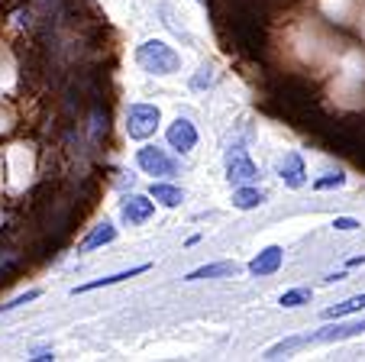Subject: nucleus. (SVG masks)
<instances>
[{
  "label": "nucleus",
  "mask_w": 365,
  "mask_h": 362,
  "mask_svg": "<svg viewBox=\"0 0 365 362\" xmlns=\"http://www.w3.org/2000/svg\"><path fill=\"white\" fill-rule=\"evenodd\" d=\"M136 65L149 75H175L181 71V55L162 39H145L136 49Z\"/></svg>",
  "instance_id": "1"
},
{
  "label": "nucleus",
  "mask_w": 365,
  "mask_h": 362,
  "mask_svg": "<svg viewBox=\"0 0 365 362\" xmlns=\"http://www.w3.org/2000/svg\"><path fill=\"white\" fill-rule=\"evenodd\" d=\"M223 169H227V181L233 188L255 185V181H259V165L249 159V152H246V146H242V143L230 146L227 159H223Z\"/></svg>",
  "instance_id": "2"
},
{
  "label": "nucleus",
  "mask_w": 365,
  "mask_h": 362,
  "mask_svg": "<svg viewBox=\"0 0 365 362\" xmlns=\"http://www.w3.org/2000/svg\"><path fill=\"white\" fill-rule=\"evenodd\" d=\"M162 114L155 104H133L126 110V136L130 139H149L152 133L159 130Z\"/></svg>",
  "instance_id": "3"
},
{
  "label": "nucleus",
  "mask_w": 365,
  "mask_h": 362,
  "mask_svg": "<svg viewBox=\"0 0 365 362\" xmlns=\"http://www.w3.org/2000/svg\"><path fill=\"white\" fill-rule=\"evenodd\" d=\"M136 165L152 178H175L178 175V162L159 146H143L136 149Z\"/></svg>",
  "instance_id": "4"
},
{
  "label": "nucleus",
  "mask_w": 365,
  "mask_h": 362,
  "mask_svg": "<svg viewBox=\"0 0 365 362\" xmlns=\"http://www.w3.org/2000/svg\"><path fill=\"white\" fill-rule=\"evenodd\" d=\"M365 333V317L362 321H352V323H330V327H320L317 333H307L304 343H343V340H352V336H362Z\"/></svg>",
  "instance_id": "5"
},
{
  "label": "nucleus",
  "mask_w": 365,
  "mask_h": 362,
  "mask_svg": "<svg viewBox=\"0 0 365 362\" xmlns=\"http://www.w3.org/2000/svg\"><path fill=\"white\" fill-rule=\"evenodd\" d=\"M165 139H168V146H172L178 156H187V152L197 146V126H194L187 116H178V120L165 130Z\"/></svg>",
  "instance_id": "6"
},
{
  "label": "nucleus",
  "mask_w": 365,
  "mask_h": 362,
  "mask_svg": "<svg viewBox=\"0 0 365 362\" xmlns=\"http://www.w3.org/2000/svg\"><path fill=\"white\" fill-rule=\"evenodd\" d=\"M152 213H155V201H152L149 194H130V198L123 201V207H120V217H123L130 226L149 223Z\"/></svg>",
  "instance_id": "7"
},
{
  "label": "nucleus",
  "mask_w": 365,
  "mask_h": 362,
  "mask_svg": "<svg viewBox=\"0 0 365 362\" xmlns=\"http://www.w3.org/2000/svg\"><path fill=\"white\" fill-rule=\"evenodd\" d=\"M278 178L284 181V188H304V181H307L304 159L297 152H284L282 162H278Z\"/></svg>",
  "instance_id": "8"
},
{
  "label": "nucleus",
  "mask_w": 365,
  "mask_h": 362,
  "mask_svg": "<svg viewBox=\"0 0 365 362\" xmlns=\"http://www.w3.org/2000/svg\"><path fill=\"white\" fill-rule=\"evenodd\" d=\"M282 262H284V249L282 246H265L262 253L249 262V272L259 275V278H265V275H275L278 268H282Z\"/></svg>",
  "instance_id": "9"
},
{
  "label": "nucleus",
  "mask_w": 365,
  "mask_h": 362,
  "mask_svg": "<svg viewBox=\"0 0 365 362\" xmlns=\"http://www.w3.org/2000/svg\"><path fill=\"white\" fill-rule=\"evenodd\" d=\"M143 272H149V262H143V266H133L130 272H117V275H107V278H94V281H88V285H78V288H71V294H88V291H97V288L123 285V281L136 278V275H143Z\"/></svg>",
  "instance_id": "10"
},
{
  "label": "nucleus",
  "mask_w": 365,
  "mask_h": 362,
  "mask_svg": "<svg viewBox=\"0 0 365 362\" xmlns=\"http://www.w3.org/2000/svg\"><path fill=\"white\" fill-rule=\"evenodd\" d=\"M113 239H117V226H113V223H107V220H103V223H97L94 230H91L88 236L81 239V246H78V253H91V249L110 246Z\"/></svg>",
  "instance_id": "11"
},
{
  "label": "nucleus",
  "mask_w": 365,
  "mask_h": 362,
  "mask_svg": "<svg viewBox=\"0 0 365 362\" xmlns=\"http://www.w3.org/2000/svg\"><path fill=\"white\" fill-rule=\"evenodd\" d=\"M240 275V266L236 262H210V266H200L194 272L185 275V281H204V278H233Z\"/></svg>",
  "instance_id": "12"
},
{
  "label": "nucleus",
  "mask_w": 365,
  "mask_h": 362,
  "mask_svg": "<svg viewBox=\"0 0 365 362\" xmlns=\"http://www.w3.org/2000/svg\"><path fill=\"white\" fill-rule=\"evenodd\" d=\"M149 198L159 201L162 207H178L181 201H185V191H181V188H175V185H168V181H152Z\"/></svg>",
  "instance_id": "13"
},
{
  "label": "nucleus",
  "mask_w": 365,
  "mask_h": 362,
  "mask_svg": "<svg viewBox=\"0 0 365 362\" xmlns=\"http://www.w3.org/2000/svg\"><path fill=\"white\" fill-rule=\"evenodd\" d=\"M262 204H265V194L259 191V188H252V185L233 188V207L236 211H255V207H262Z\"/></svg>",
  "instance_id": "14"
},
{
  "label": "nucleus",
  "mask_w": 365,
  "mask_h": 362,
  "mask_svg": "<svg viewBox=\"0 0 365 362\" xmlns=\"http://www.w3.org/2000/svg\"><path fill=\"white\" fill-rule=\"evenodd\" d=\"M359 311H365V294H356V298L343 301V304H336V308H327L324 311V321H343V317L359 314Z\"/></svg>",
  "instance_id": "15"
},
{
  "label": "nucleus",
  "mask_w": 365,
  "mask_h": 362,
  "mask_svg": "<svg viewBox=\"0 0 365 362\" xmlns=\"http://www.w3.org/2000/svg\"><path fill=\"white\" fill-rule=\"evenodd\" d=\"M155 10H159V16H162V23H165V29H172V33L178 36V39L185 42V46H194V36L187 33V29L181 26L178 20H175V14H172V4H165V0H162V4H159V7H155Z\"/></svg>",
  "instance_id": "16"
},
{
  "label": "nucleus",
  "mask_w": 365,
  "mask_h": 362,
  "mask_svg": "<svg viewBox=\"0 0 365 362\" xmlns=\"http://www.w3.org/2000/svg\"><path fill=\"white\" fill-rule=\"evenodd\" d=\"M301 346H307V343H304V336H288V340H278L275 346L265 349L262 359H282V356L294 353V349H301Z\"/></svg>",
  "instance_id": "17"
},
{
  "label": "nucleus",
  "mask_w": 365,
  "mask_h": 362,
  "mask_svg": "<svg viewBox=\"0 0 365 362\" xmlns=\"http://www.w3.org/2000/svg\"><path fill=\"white\" fill-rule=\"evenodd\" d=\"M310 288H291V291H284L282 298H278V304H282V308H301V304H307L310 301Z\"/></svg>",
  "instance_id": "18"
},
{
  "label": "nucleus",
  "mask_w": 365,
  "mask_h": 362,
  "mask_svg": "<svg viewBox=\"0 0 365 362\" xmlns=\"http://www.w3.org/2000/svg\"><path fill=\"white\" fill-rule=\"evenodd\" d=\"M39 288H29L26 294H16V298H10L7 304H0V314H10V311H16V308H23V304H29V301H36L39 298Z\"/></svg>",
  "instance_id": "19"
},
{
  "label": "nucleus",
  "mask_w": 365,
  "mask_h": 362,
  "mask_svg": "<svg viewBox=\"0 0 365 362\" xmlns=\"http://www.w3.org/2000/svg\"><path fill=\"white\" fill-rule=\"evenodd\" d=\"M343 185H346L343 171H330V175H324V178L314 181V191H330V188H343Z\"/></svg>",
  "instance_id": "20"
},
{
  "label": "nucleus",
  "mask_w": 365,
  "mask_h": 362,
  "mask_svg": "<svg viewBox=\"0 0 365 362\" xmlns=\"http://www.w3.org/2000/svg\"><path fill=\"white\" fill-rule=\"evenodd\" d=\"M214 81H217L214 69H210V65H204V69H197V75H194L191 88H194V91H204V88H210V84H214Z\"/></svg>",
  "instance_id": "21"
},
{
  "label": "nucleus",
  "mask_w": 365,
  "mask_h": 362,
  "mask_svg": "<svg viewBox=\"0 0 365 362\" xmlns=\"http://www.w3.org/2000/svg\"><path fill=\"white\" fill-rule=\"evenodd\" d=\"M359 226L362 223H359L356 217H336L333 220V230H359Z\"/></svg>",
  "instance_id": "22"
},
{
  "label": "nucleus",
  "mask_w": 365,
  "mask_h": 362,
  "mask_svg": "<svg viewBox=\"0 0 365 362\" xmlns=\"http://www.w3.org/2000/svg\"><path fill=\"white\" fill-rule=\"evenodd\" d=\"M29 359H36V362H52V359H56V353H52V349H36Z\"/></svg>",
  "instance_id": "23"
},
{
  "label": "nucleus",
  "mask_w": 365,
  "mask_h": 362,
  "mask_svg": "<svg viewBox=\"0 0 365 362\" xmlns=\"http://www.w3.org/2000/svg\"><path fill=\"white\" fill-rule=\"evenodd\" d=\"M346 266H349V268H356V266H365V256H356V259H349V262H346Z\"/></svg>",
  "instance_id": "24"
},
{
  "label": "nucleus",
  "mask_w": 365,
  "mask_h": 362,
  "mask_svg": "<svg viewBox=\"0 0 365 362\" xmlns=\"http://www.w3.org/2000/svg\"><path fill=\"white\" fill-rule=\"evenodd\" d=\"M343 278H346L343 272H336V275H327V285H333V281H343Z\"/></svg>",
  "instance_id": "25"
},
{
  "label": "nucleus",
  "mask_w": 365,
  "mask_h": 362,
  "mask_svg": "<svg viewBox=\"0 0 365 362\" xmlns=\"http://www.w3.org/2000/svg\"><path fill=\"white\" fill-rule=\"evenodd\" d=\"M197 4H204V0H197Z\"/></svg>",
  "instance_id": "26"
}]
</instances>
